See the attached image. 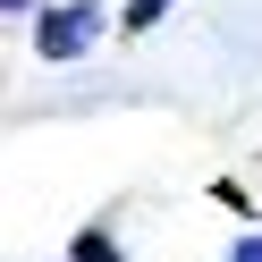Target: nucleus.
I'll return each instance as SVG.
<instances>
[{
  "label": "nucleus",
  "instance_id": "f257e3e1",
  "mask_svg": "<svg viewBox=\"0 0 262 262\" xmlns=\"http://www.w3.org/2000/svg\"><path fill=\"white\" fill-rule=\"evenodd\" d=\"M102 34H110V9H102V0H42V9H34V59H51V68L93 59Z\"/></svg>",
  "mask_w": 262,
  "mask_h": 262
},
{
  "label": "nucleus",
  "instance_id": "f03ea898",
  "mask_svg": "<svg viewBox=\"0 0 262 262\" xmlns=\"http://www.w3.org/2000/svg\"><path fill=\"white\" fill-rule=\"evenodd\" d=\"M68 262H127V254H119V228H110V220H85V228L68 237Z\"/></svg>",
  "mask_w": 262,
  "mask_h": 262
},
{
  "label": "nucleus",
  "instance_id": "7ed1b4c3",
  "mask_svg": "<svg viewBox=\"0 0 262 262\" xmlns=\"http://www.w3.org/2000/svg\"><path fill=\"white\" fill-rule=\"evenodd\" d=\"M161 17H169V0H127V9H119L110 26H119V34H152Z\"/></svg>",
  "mask_w": 262,
  "mask_h": 262
},
{
  "label": "nucleus",
  "instance_id": "20e7f679",
  "mask_svg": "<svg viewBox=\"0 0 262 262\" xmlns=\"http://www.w3.org/2000/svg\"><path fill=\"white\" fill-rule=\"evenodd\" d=\"M228 262H262V228H245V237L228 245Z\"/></svg>",
  "mask_w": 262,
  "mask_h": 262
},
{
  "label": "nucleus",
  "instance_id": "39448f33",
  "mask_svg": "<svg viewBox=\"0 0 262 262\" xmlns=\"http://www.w3.org/2000/svg\"><path fill=\"white\" fill-rule=\"evenodd\" d=\"M34 9H42V0H0V17H34Z\"/></svg>",
  "mask_w": 262,
  "mask_h": 262
}]
</instances>
